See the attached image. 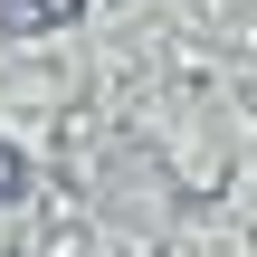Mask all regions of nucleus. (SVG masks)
Returning a JSON list of instances; mask_svg holds the SVG:
<instances>
[{
  "mask_svg": "<svg viewBox=\"0 0 257 257\" xmlns=\"http://www.w3.org/2000/svg\"><path fill=\"white\" fill-rule=\"evenodd\" d=\"M86 0H0V29L10 38H38V29H67Z\"/></svg>",
  "mask_w": 257,
  "mask_h": 257,
  "instance_id": "obj_1",
  "label": "nucleus"
},
{
  "mask_svg": "<svg viewBox=\"0 0 257 257\" xmlns=\"http://www.w3.org/2000/svg\"><path fill=\"white\" fill-rule=\"evenodd\" d=\"M19 191H29V153L0 134V200H19Z\"/></svg>",
  "mask_w": 257,
  "mask_h": 257,
  "instance_id": "obj_2",
  "label": "nucleus"
}]
</instances>
